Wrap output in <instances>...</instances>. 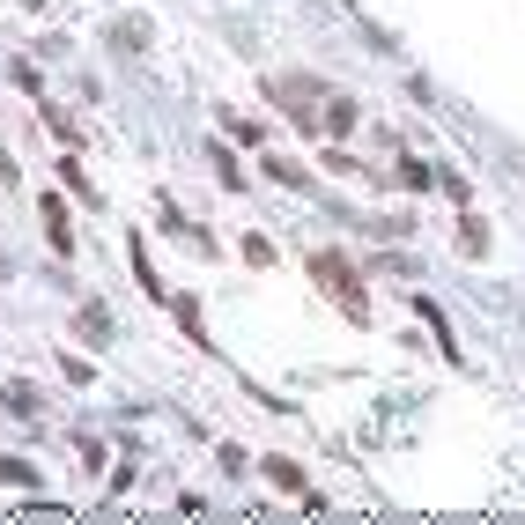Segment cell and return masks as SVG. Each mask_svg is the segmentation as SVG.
<instances>
[{"instance_id":"obj_1","label":"cell","mask_w":525,"mask_h":525,"mask_svg":"<svg viewBox=\"0 0 525 525\" xmlns=\"http://www.w3.org/2000/svg\"><path fill=\"white\" fill-rule=\"evenodd\" d=\"M267 97L289 111L304 134H355V97H341V89H326V82H311V74H274L267 82Z\"/></svg>"},{"instance_id":"obj_2","label":"cell","mask_w":525,"mask_h":525,"mask_svg":"<svg viewBox=\"0 0 525 525\" xmlns=\"http://www.w3.org/2000/svg\"><path fill=\"white\" fill-rule=\"evenodd\" d=\"M311 274H318V289H326L348 318H370V296H363V281H355V267L341 252H311Z\"/></svg>"},{"instance_id":"obj_3","label":"cell","mask_w":525,"mask_h":525,"mask_svg":"<svg viewBox=\"0 0 525 525\" xmlns=\"http://www.w3.org/2000/svg\"><path fill=\"white\" fill-rule=\"evenodd\" d=\"M267 481H274V489H289V496H304V503H318V496H311V481H304V466H296V459H267Z\"/></svg>"},{"instance_id":"obj_4","label":"cell","mask_w":525,"mask_h":525,"mask_svg":"<svg viewBox=\"0 0 525 525\" xmlns=\"http://www.w3.org/2000/svg\"><path fill=\"white\" fill-rule=\"evenodd\" d=\"M45 230H52V245L67 252V208H60V200H45Z\"/></svg>"}]
</instances>
